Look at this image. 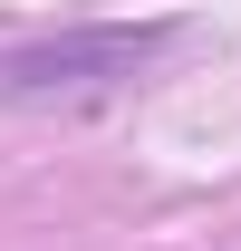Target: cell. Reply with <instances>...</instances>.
Listing matches in <instances>:
<instances>
[{
    "label": "cell",
    "instance_id": "6da1fadb",
    "mask_svg": "<svg viewBox=\"0 0 241 251\" xmlns=\"http://www.w3.org/2000/svg\"><path fill=\"white\" fill-rule=\"evenodd\" d=\"M164 49V29H125V20H106V29H48V39H20V49H0V97H96L116 87V77H135V68Z\"/></svg>",
    "mask_w": 241,
    "mask_h": 251
}]
</instances>
